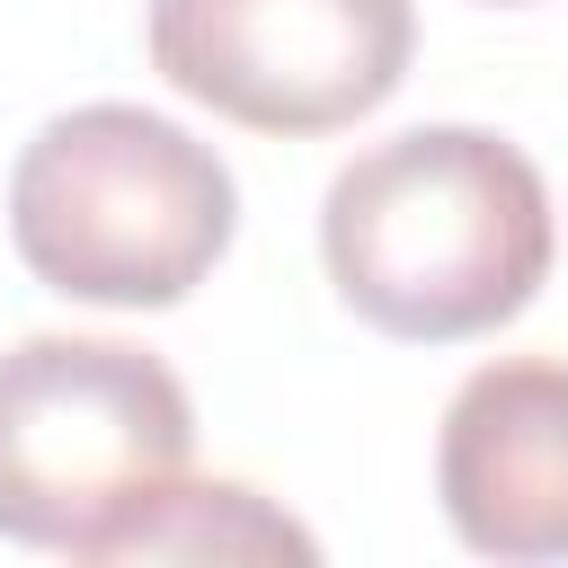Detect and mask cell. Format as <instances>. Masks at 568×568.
Returning <instances> with one entry per match:
<instances>
[{"instance_id": "6da1fadb", "label": "cell", "mask_w": 568, "mask_h": 568, "mask_svg": "<svg viewBox=\"0 0 568 568\" xmlns=\"http://www.w3.org/2000/svg\"><path fill=\"white\" fill-rule=\"evenodd\" d=\"M550 186L488 124H408L355 151L320 204L337 302L399 346H462L532 311L550 284Z\"/></svg>"}, {"instance_id": "7a4b0ae2", "label": "cell", "mask_w": 568, "mask_h": 568, "mask_svg": "<svg viewBox=\"0 0 568 568\" xmlns=\"http://www.w3.org/2000/svg\"><path fill=\"white\" fill-rule=\"evenodd\" d=\"M240 240V178L186 124L98 98L44 115L9 169V248L62 302L169 311Z\"/></svg>"}, {"instance_id": "3957f363", "label": "cell", "mask_w": 568, "mask_h": 568, "mask_svg": "<svg viewBox=\"0 0 568 568\" xmlns=\"http://www.w3.org/2000/svg\"><path fill=\"white\" fill-rule=\"evenodd\" d=\"M195 399L124 337H18L0 355V541L115 559L186 479Z\"/></svg>"}, {"instance_id": "277c9868", "label": "cell", "mask_w": 568, "mask_h": 568, "mask_svg": "<svg viewBox=\"0 0 568 568\" xmlns=\"http://www.w3.org/2000/svg\"><path fill=\"white\" fill-rule=\"evenodd\" d=\"M151 71L248 133H346L417 53L408 0H151Z\"/></svg>"}, {"instance_id": "5b68a950", "label": "cell", "mask_w": 568, "mask_h": 568, "mask_svg": "<svg viewBox=\"0 0 568 568\" xmlns=\"http://www.w3.org/2000/svg\"><path fill=\"white\" fill-rule=\"evenodd\" d=\"M435 497L479 559H568V355H497L444 399Z\"/></svg>"}, {"instance_id": "8992f818", "label": "cell", "mask_w": 568, "mask_h": 568, "mask_svg": "<svg viewBox=\"0 0 568 568\" xmlns=\"http://www.w3.org/2000/svg\"><path fill=\"white\" fill-rule=\"evenodd\" d=\"M115 559H320V541L240 479H178Z\"/></svg>"}, {"instance_id": "52a82bcc", "label": "cell", "mask_w": 568, "mask_h": 568, "mask_svg": "<svg viewBox=\"0 0 568 568\" xmlns=\"http://www.w3.org/2000/svg\"><path fill=\"white\" fill-rule=\"evenodd\" d=\"M488 9H524V0H488Z\"/></svg>"}]
</instances>
